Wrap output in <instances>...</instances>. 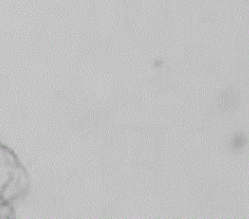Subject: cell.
<instances>
[{"label": "cell", "instance_id": "cell-1", "mask_svg": "<svg viewBox=\"0 0 249 219\" xmlns=\"http://www.w3.org/2000/svg\"><path fill=\"white\" fill-rule=\"evenodd\" d=\"M31 179L15 151L0 143V219L16 217V206L30 192Z\"/></svg>", "mask_w": 249, "mask_h": 219}]
</instances>
